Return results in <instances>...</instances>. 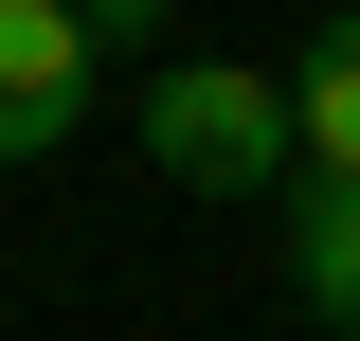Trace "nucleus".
Listing matches in <instances>:
<instances>
[{"label":"nucleus","instance_id":"nucleus-3","mask_svg":"<svg viewBox=\"0 0 360 341\" xmlns=\"http://www.w3.org/2000/svg\"><path fill=\"white\" fill-rule=\"evenodd\" d=\"M270 90H288V180H360V0H342Z\"/></svg>","mask_w":360,"mask_h":341},{"label":"nucleus","instance_id":"nucleus-1","mask_svg":"<svg viewBox=\"0 0 360 341\" xmlns=\"http://www.w3.org/2000/svg\"><path fill=\"white\" fill-rule=\"evenodd\" d=\"M144 162L198 180V198H270L288 180V90L252 54H162L144 72Z\"/></svg>","mask_w":360,"mask_h":341},{"label":"nucleus","instance_id":"nucleus-2","mask_svg":"<svg viewBox=\"0 0 360 341\" xmlns=\"http://www.w3.org/2000/svg\"><path fill=\"white\" fill-rule=\"evenodd\" d=\"M90 126V18L72 0H0V162H54Z\"/></svg>","mask_w":360,"mask_h":341},{"label":"nucleus","instance_id":"nucleus-4","mask_svg":"<svg viewBox=\"0 0 360 341\" xmlns=\"http://www.w3.org/2000/svg\"><path fill=\"white\" fill-rule=\"evenodd\" d=\"M288 198V288L324 341H360V180H270Z\"/></svg>","mask_w":360,"mask_h":341},{"label":"nucleus","instance_id":"nucleus-5","mask_svg":"<svg viewBox=\"0 0 360 341\" xmlns=\"http://www.w3.org/2000/svg\"><path fill=\"white\" fill-rule=\"evenodd\" d=\"M72 18H90V54H144L162 36V0H72Z\"/></svg>","mask_w":360,"mask_h":341}]
</instances>
